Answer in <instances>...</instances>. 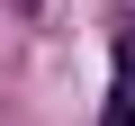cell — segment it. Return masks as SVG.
Instances as JSON below:
<instances>
[{
  "instance_id": "obj_1",
  "label": "cell",
  "mask_w": 135,
  "mask_h": 126,
  "mask_svg": "<svg viewBox=\"0 0 135 126\" xmlns=\"http://www.w3.org/2000/svg\"><path fill=\"white\" fill-rule=\"evenodd\" d=\"M99 126H135V72H117V90H108V117Z\"/></svg>"
}]
</instances>
